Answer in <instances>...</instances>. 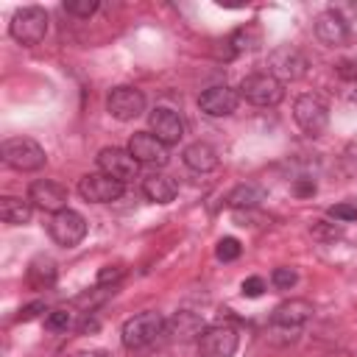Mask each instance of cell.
<instances>
[{
	"mask_svg": "<svg viewBox=\"0 0 357 357\" xmlns=\"http://www.w3.org/2000/svg\"><path fill=\"white\" fill-rule=\"evenodd\" d=\"M28 201H31V206H36L42 212L56 215V212L67 209V187L53 178H39L28 187Z\"/></svg>",
	"mask_w": 357,
	"mask_h": 357,
	"instance_id": "obj_12",
	"label": "cell"
},
{
	"mask_svg": "<svg viewBox=\"0 0 357 357\" xmlns=\"http://www.w3.org/2000/svg\"><path fill=\"white\" fill-rule=\"evenodd\" d=\"M240 98L254 106H276L284 98V84L271 73H251L240 84Z\"/></svg>",
	"mask_w": 357,
	"mask_h": 357,
	"instance_id": "obj_4",
	"label": "cell"
},
{
	"mask_svg": "<svg viewBox=\"0 0 357 357\" xmlns=\"http://www.w3.org/2000/svg\"><path fill=\"white\" fill-rule=\"evenodd\" d=\"M296 271L293 268H273V273H271V282H273V287H279V290H290L293 284H296Z\"/></svg>",
	"mask_w": 357,
	"mask_h": 357,
	"instance_id": "obj_29",
	"label": "cell"
},
{
	"mask_svg": "<svg viewBox=\"0 0 357 357\" xmlns=\"http://www.w3.org/2000/svg\"><path fill=\"white\" fill-rule=\"evenodd\" d=\"M198 351L201 357H234L237 351V332L226 324L206 326L204 335L198 337Z\"/></svg>",
	"mask_w": 357,
	"mask_h": 357,
	"instance_id": "obj_11",
	"label": "cell"
},
{
	"mask_svg": "<svg viewBox=\"0 0 357 357\" xmlns=\"http://www.w3.org/2000/svg\"><path fill=\"white\" fill-rule=\"evenodd\" d=\"M237 103H240V92L226 84H215L198 95V106L209 117H229L237 109Z\"/></svg>",
	"mask_w": 357,
	"mask_h": 357,
	"instance_id": "obj_15",
	"label": "cell"
},
{
	"mask_svg": "<svg viewBox=\"0 0 357 357\" xmlns=\"http://www.w3.org/2000/svg\"><path fill=\"white\" fill-rule=\"evenodd\" d=\"M181 159H184V165L190 167V170H195V173H209V170H215L218 167V151L209 145V142H192V145H187L184 148V153H181Z\"/></svg>",
	"mask_w": 357,
	"mask_h": 357,
	"instance_id": "obj_19",
	"label": "cell"
},
{
	"mask_svg": "<svg viewBox=\"0 0 357 357\" xmlns=\"http://www.w3.org/2000/svg\"><path fill=\"white\" fill-rule=\"evenodd\" d=\"M293 117L304 134L321 137L329 126V106L318 95H298L293 103Z\"/></svg>",
	"mask_w": 357,
	"mask_h": 357,
	"instance_id": "obj_5",
	"label": "cell"
},
{
	"mask_svg": "<svg viewBox=\"0 0 357 357\" xmlns=\"http://www.w3.org/2000/svg\"><path fill=\"white\" fill-rule=\"evenodd\" d=\"M337 75L357 81V64H351V61H343V64H337Z\"/></svg>",
	"mask_w": 357,
	"mask_h": 357,
	"instance_id": "obj_35",
	"label": "cell"
},
{
	"mask_svg": "<svg viewBox=\"0 0 357 357\" xmlns=\"http://www.w3.org/2000/svg\"><path fill=\"white\" fill-rule=\"evenodd\" d=\"M128 153L139 162V165H153V167H162L167 165L170 153H167V145L162 139H156L151 131H137L131 139H128Z\"/></svg>",
	"mask_w": 357,
	"mask_h": 357,
	"instance_id": "obj_14",
	"label": "cell"
},
{
	"mask_svg": "<svg viewBox=\"0 0 357 357\" xmlns=\"http://www.w3.org/2000/svg\"><path fill=\"white\" fill-rule=\"evenodd\" d=\"M106 112L114 117V120H134L145 112V95L134 86H114L109 95H106Z\"/></svg>",
	"mask_w": 357,
	"mask_h": 357,
	"instance_id": "obj_8",
	"label": "cell"
},
{
	"mask_svg": "<svg viewBox=\"0 0 357 357\" xmlns=\"http://www.w3.org/2000/svg\"><path fill=\"white\" fill-rule=\"evenodd\" d=\"M265 201V190L259 187V184H237L229 195H226V204L231 206V209H254V206H259Z\"/></svg>",
	"mask_w": 357,
	"mask_h": 357,
	"instance_id": "obj_21",
	"label": "cell"
},
{
	"mask_svg": "<svg viewBox=\"0 0 357 357\" xmlns=\"http://www.w3.org/2000/svg\"><path fill=\"white\" fill-rule=\"evenodd\" d=\"M73 357H109L106 351H78V354H73Z\"/></svg>",
	"mask_w": 357,
	"mask_h": 357,
	"instance_id": "obj_36",
	"label": "cell"
},
{
	"mask_svg": "<svg viewBox=\"0 0 357 357\" xmlns=\"http://www.w3.org/2000/svg\"><path fill=\"white\" fill-rule=\"evenodd\" d=\"M312 304L304 301V298H290V301H282L273 312H271V326L273 329H284L290 335V340H296L301 335V326L312 318Z\"/></svg>",
	"mask_w": 357,
	"mask_h": 357,
	"instance_id": "obj_7",
	"label": "cell"
},
{
	"mask_svg": "<svg viewBox=\"0 0 357 357\" xmlns=\"http://www.w3.org/2000/svg\"><path fill=\"white\" fill-rule=\"evenodd\" d=\"M329 218L343 220V223L357 220V204H335V206H329Z\"/></svg>",
	"mask_w": 357,
	"mask_h": 357,
	"instance_id": "obj_31",
	"label": "cell"
},
{
	"mask_svg": "<svg viewBox=\"0 0 357 357\" xmlns=\"http://www.w3.org/2000/svg\"><path fill=\"white\" fill-rule=\"evenodd\" d=\"M293 192L301 195V198H304V195H312V192H315V181H312V178H296Z\"/></svg>",
	"mask_w": 357,
	"mask_h": 357,
	"instance_id": "obj_33",
	"label": "cell"
},
{
	"mask_svg": "<svg viewBox=\"0 0 357 357\" xmlns=\"http://www.w3.org/2000/svg\"><path fill=\"white\" fill-rule=\"evenodd\" d=\"M42 310H45V301H33V304H28V307H22L17 318H20V321H31V318H36V315H39Z\"/></svg>",
	"mask_w": 357,
	"mask_h": 357,
	"instance_id": "obj_34",
	"label": "cell"
},
{
	"mask_svg": "<svg viewBox=\"0 0 357 357\" xmlns=\"http://www.w3.org/2000/svg\"><path fill=\"white\" fill-rule=\"evenodd\" d=\"M123 273H126L123 265H106V268H100V271H98V287H106V284L120 282Z\"/></svg>",
	"mask_w": 357,
	"mask_h": 357,
	"instance_id": "obj_30",
	"label": "cell"
},
{
	"mask_svg": "<svg viewBox=\"0 0 357 357\" xmlns=\"http://www.w3.org/2000/svg\"><path fill=\"white\" fill-rule=\"evenodd\" d=\"M11 36L25 45V47H33L45 39L47 33V11L42 6H25L20 8L14 17H11V25H8Z\"/></svg>",
	"mask_w": 357,
	"mask_h": 357,
	"instance_id": "obj_3",
	"label": "cell"
},
{
	"mask_svg": "<svg viewBox=\"0 0 357 357\" xmlns=\"http://www.w3.org/2000/svg\"><path fill=\"white\" fill-rule=\"evenodd\" d=\"M98 167L100 173L117 178V181H134L139 173V162L128 153V148H103L98 153Z\"/></svg>",
	"mask_w": 357,
	"mask_h": 357,
	"instance_id": "obj_9",
	"label": "cell"
},
{
	"mask_svg": "<svg viewBox=\"0 0 357 357\" xmlns=\"http://www.w3.org/2000/svg\"><path fill=\"white\" fill-rule=\"evenodd\" d=\"M45 326H47L50 332H67V329H73V326H75V312H73V310H67V307L53 310V312H47Z\"/></svg>",
	"mask_w": 357,
	"mask_h": 357,
	"instance_id": "obj_24",
	"label": "cell"
},
{
	"mask_svg": "<svg viewBox=\"0 0 357 357\" xmlns=\"http://www.w3.org/2000/svg\"><path fill=\"white\" fill-rule=\"evenodd\" d=\"M315 36H318L324 45L337 47V45H346L349 31H346L343 20H340L332 8H326V11H321V14L315 17Z\"/></svg>",
	"mask_w": 357,
	"mask_h": 357,
	"instance_id": "obj_17",
	"label": "cell"
},
{
	"mask_svg": "<svg viewBox=\"0 0 357 357\" xmlns=\"http://www.w3.org/2000/svg\"><path fill=\"white\" fill-rule=\"evenodd\" d=\"M142 192H145V198L153 201V204H170V201L176 198V192H178V184H176L170 176L153 173V176H148V178L142 181Z\"/></svg>",
	"mask_w": 357,
	"mask_h": 357,
	"instance_id": "obj_20",
	"label": "cell"
},
{
	"mask_svg": "<svg viewBox=\"0 0 357 357\" xmlns=\"http://www.w3.org/2000/svg\"><path fill=\"white\" fill-rule=\"evenodd\" d=\"M64 11L73 14V17L86 20V17H92L98 11V0H64Z\"/></svg>",
	"mask_w": 357,
	"mask_h": 357,
	"instance_id": "obj_28",
	"label": "cell"
},
{
	"mask_svg": "<svg viewBox=\"0 0 357 357\" xmlns=\"http://www.w3.org/2000/svg\"><path fill=\"white\" fill-rule=\"evenodd\" d=\"M148 126H151V134L156 137V139H162L167 148L170 145H176L181 137H184V120L173 112V109H153L151 114H148Z\"/></svg>",
	"mask_w": 357,
	"mask_h": 357,
	"instance_id": "obj_16",
	"label": "cell"
},
{
	"mask_svg": "<svg viewBox=\"0 0 357 357\" xmlns=\"http://www.w3.org/2000/svg\"><path fill=\"white\" fill-rule=\"evenodd\" d=\"M310 234H312L315 240H324V243H329V240H337V237L343 234V229H340V226H335V223H326V220H312V226H310Z\"/></svg>",
	"mask_w": 357,
	"mask_h": 357,
	"instance_id": "obj_26",
	"label": "cell"
},
{
	"mask_svg": "<svg viewBox=\"0 0 357 357\" xmlns=\"http://www.w3.org/2000/svg\"><path fill=\"white\" fill-rule=\"evenodd\" d=\"M165 326H167V321H165L159 312L145 310V312L131 315V318L123 324L120 340H123L126 349H145V346H151L153 340H159V337L165 335Z\"/></svg>",
	"mask_w": 357,
	"mask_h": 357,
	"instance_id": "obj_1",
	"label": "cell"
},
{
	"mask_svg": "<svg viewBox=\"0 0 357 357\" xmlns=\"http://www.w3.org/2000/svg\"><path fill=\"white\" fill-rule=\"evenodd\" d=\"M0 156H3V162H6L8 167L25 170V173L39 170V167H45V162H47L45 148H42L36 139H31V137H11V139H6V142L0 145Z\"/></svg>",
	"mask_w": 357,
	"mask_h": 357,
	"instance_id": "obj_2",
	"label": "cell"
},
{
	"mask_svg": "<svg viewBox=\"0 0 357 357\" xmlns=\"http://www.w3.org/2000/svg\"><path fill=\"white\" fill-rule=\"evenodd\" d=\"M240 251H243L240 240H234V237H223V240H218L215 257H218L220 262H231V259H237V257H240Z\"/></svg>",
	"mask_w": 357,
	"mask_h": 357,
	"instance_id": "obj_27",
	"label": "cell"
},
{
	"mask_svg": "<svg viewBox=\"0 0 357 357\" xmlns=\"http://www.w3.org/2000/svg\"><path fill=\"white\" fill-rule=\"evenodd\" d=\"M268 73L273 78L284 81H298L307 73V59L296 50V47H276L268 56Z\"/></svg>",
	"mask_w": 357,
	"mask_h": 357,
	"instance_id": "obj_13",
	"label": "cell"
},
{
	"mask_svg": "<svg viewBox=\"0 0 357 357\" xmlns=\"http://www.w3.org/2000/svg\"><path fill=\"white\" fill-rule=\"evenodd\" d=\"M53 282H56V262L50 257H36L28 265V284L42 290V287H50Z\"/></svg>",
	"mask_w": 357,
	"mask_h": 357,
	"instance_id": "obj_23",
	"label": "cell"
},
{
	"mask_svg": "<svg viewBox=\"0 0 357 357\" xmlns=\"http://www.w3.org/2000/svg\"><path fill=\"white\" fill-rule=\"evenodd\" d=\"M0 218L3 223L8 226H22L31 220V201H22V198H0Z\"/></svg>",
	"mask_w": 357,
	"mask_h": 357,
	"instance_id": "obj_22",
	"label": "cell"
},
{
	"mask_svg": "<svg viewBox=\"0 0 357 357\" xmlns=\"http://www.w3.org/2000/svg\"><path fill=\"white\" fill-rule=\"evenodd\" d=\"M204 321H201V315H195V312H190V310H181V312H176L170 321H167V326H165V335H170L173 340H192V337H201L204 335Z\"/></svg>",
	"mask_w": 357,
	"mask_h": 357,
	"instance_id": "obj_18",
	"label": "cell"
},
{
	"mask_svg": "<svg viewBox=\"0 0 357 357\" xmlns=\"http://www.w3.org/2000/svg\"><path fill=\"white\" fill-rule=\"evenodd\" d=\"M47 231H50V237H53L59 245L73 248V245H78V243L86 237V220H84L81 212H75V209L67 206V209L50 215Z\"/></svg>",
	"mask_w": 357,
	"mask_h": 357,
	"instance_id": "obj_6",
	"label": "cell"
},
{
	"mask_svg": "<svg viewBox=\"0 0 357 357\" xmlns=\"http://www.w3.org/2000/svg\"><path fill=\"white\" fill-rule=\"evenodd\" d=\"M126 184L106 176V173H89L78 181V192L84 201H92V204H112L123 195Z\"/></svg>",
	"mask_w": 357,
	"mask_h": 357,
	"instance_id": "obj_10",
	"label": "cell"
},
{
	"mask_svg": "<svg viewBox=\"0 0 357 357\" xmlns=\"http://www.w3.org/2000/svg\"><path fill=\"white\" fill-rule=\"evenodd\" d=\"M329 8L343 20L349 36H357V3H351V0H340V3H335V6H329Z\"/></svg>",
	"mask_w": 357,
	"mask_h": 357,
	"instance_id": "obj_25",
	"label": "cell"
},
{
	"mask_svg": "<svg viewBox=\"0 0 357 357\" xmlns=\"http://www.w3.org/2000/svg\"><path fill=\"white\" fill-rule=\"evenodd\" d=\"M262 290H265V282H262L259 276H248V279L243 282V296H248V298H259Z\"/></svg>",
	"mask_w": 357,
	"mask_h": 357,
	"instance_id": "obj_32",
	"label": "cell"
}]
</instances>
